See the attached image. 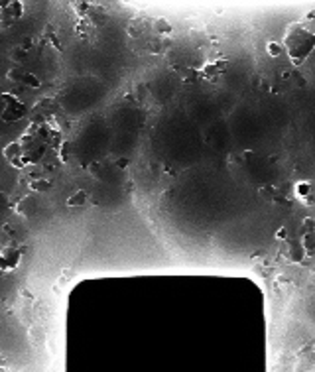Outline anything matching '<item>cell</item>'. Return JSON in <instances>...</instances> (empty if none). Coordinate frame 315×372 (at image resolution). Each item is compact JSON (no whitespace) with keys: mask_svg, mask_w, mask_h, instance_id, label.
<instances>
[{"mask_svg":"<svg viewBox=\"0 0 315 372\" xmlns=\"http://www.w3.org/2000/svg\"><path fill=\"white\" fill-rule=\"evenodd\" d=\"M258 195L262 197V199H264V201H274L276 199V195H278V189L274 187V185H260V189H258Z\"/></svg>","mask_w":315,"mask_h":372,"instance_id":"9","label":"cell"},{"mask_svg":"<svg viewBox=\"0 0 315 372\" xmlns=\"http://www.w3.org/2000/svg\"><path fill=\"white\" fill-rule=\"evenodd\" d=\"M313 232H315V219H313V217L303 219V224H301V235H313Z\"/></svg>","mask_w":315,"mask_h":372,"instance_id":"11","label":"cell"},{"mask_svg":"<svg viewBox=\"0 0 315 372\" xmlns=\"http://www.w3.org/2000/svg\"><path fill=\"white\" fill-rule=\"evenodd\" d=\"M69 148H71V146H69V142H65V144L61 146L59 156H61V160H63V162H69Z\"/></svg>","mask_w":315,"mask_h":372,"instance_id":"14","label":"cell"},{"mask_svg":"<svg viewBox=\"0 0 315 372\" xmlns=\"http://www.w3.org/2000/svg\"><path fill=\"white\" fill-rule=\"evenodd\" d=\"M36 211H38V201H36L32 195L24 197V199L16 205V213H18L20 217H24V219H30Z\"/></svg>","mask_w":315,"mask_h":372,"instance_id":"5","label":"cell"},{"mask_svg":"<svg viewBox=\"0 0 315 372\" xmlns=\"http://www.w3.org/2000/svg\"><path fill=\"white\" fill-rule=\"evenodd\" d=\"M20 260H22V252L18 248H14V246H4L2 252H0V262H2L4 272H10V270L18 268Z\"/></svg>","mask_w":315,"mask_h":372,"instance_id":"3","label":"cell"},{"mask_svg":"<svg viewBox=\"0 0 315 372\" xmlns=\"http://www.w3.org/2000/svg\"><path fill=\"white\" fill-rule=\"evenodd\" d=\"M311 193H313V185H311V181H307V179H301V181H297V183L294 185V195H295L297 199H301V201L309 199Z\"/></svg>","mask_w":315,"mask_h":372,"instance_id":"6","label":"cell"},{"mask_svg":"<svg viewBox=\"0 0 315 372\" xmlns=\"http://www.w3.org/2000/svg\"><path fill=\"white\" fill-rule=\"evenodd\" d=\"M301 244H303L305 254L311 256L313 250H315V232H313V235H303V237H301Z\"/></svg>","mask_w":315,"mask_h":372,"instance_id":"10","label":"cell"},{"mask_svg":"<svg viewBox=\"0 0 315 372\" xmlns=\"http://www.w3.org/2000/svg\"><path fill=\"white\" fill-rule=\"evenodd\" d=\"M51 187H54V183H51L47 177H34V179L30 181V189H34V191H38V193H45V191H49Z\"/></svg>","mask_w":315,"mask_h":372,"instance_id":"8","label":"cell"},{"mask_svg":"<svg viewBox=\"0 0 315 372\" xmlns=\"http://www.w3.org/2000/svg\"><path fill=\"white\" fill-rule=\"evenodd\" d=\"M2 154H4V158H6L12 166H18V167H24V166H26L22 142H10V144H6L4 150H2Z\"/></svg>","mask_w":315,"mask_h":372,"instance_id":"2","label":"cell"},{"mask_svg":"<svg viewBox=\"0 0 315 372\" xmlns=\"http://www.w3.org/2000/svg\"><path fill=\"white\" fill-rule=\"evenodd\" d=\"M276 241H288V228L286 226H282V228H278L276 230Z\"/></svg>","mask_w":315,"mask_h":372,"instance_id":"13","label":"cell"},{"mask_svg":"<svg viewBox=\"0 0 315 372\" xmlns=\"http://www.w3.org/2000/svg\"><path fill=\"white\" fill-rule=\"evenodd\" d=\"M266 52H268V56H270V57H278V56H282L284 48H282L280 43H276V41H270V43L266 45Z\"/></svg>","mask_w":315,"mask_h":372,"instance_id":"12","label":"cell"},{"mask_svg":"<svg viewBox=\"0 0 315 372\" xmlns=\"http://www.w3.org/2000/svg\"><path fill=\"white\" fill-rule=\"evenodd\" d=\"M28 114V107L12 93H4L2 95V120L4 122H16L22 120Z\"/></svg>","mask_w":315,"mask_h":372,"instance_id":"1","label":"cell"},{"mask_svg":"<svg viewBox=\"0 0 315 372\" xmlns=\"http://www.w3.org/2000/svg\"><path fill=\"white\" fill-rule=\"evenodd\" d=\"M118 166H120V167H126V166H128V160H126V162H124V160H120V162H118Z\"/></svg>","mask_w":315,"mask_h":372,"instance_id":"15","label":"cell"},{"mask_svg":"<svg viewBox=\"0 0 315 372\" xmlns=\"http://www.w3.org/2000/svg\"><path fill=\"white\" fill-rule=\"evenodd\" d=\"M18 81H20L22 85L30 87V89H39V87H41V81L38 79V75L30 73V71H22V69H18Z\"/></svg>","mask_w":315,"mask_h":372,"instance_id":"7","label":"cell"},{"mask_svg":"<svg viewBox=\"0 0 315 372\" xmlns=\"http://www.w3.org/2000/svg\"><path fill=\"white\" fill-rule=\"evenodd\" d=\"M89 201H91V193H89L87 189H77V191H73V193L67 197L65 205H67L69 209H79V207H87Z\"/></svg>","mask_w":315,"mask_h":372,"instance_id":"4","label":"cell"}]
</instances>
